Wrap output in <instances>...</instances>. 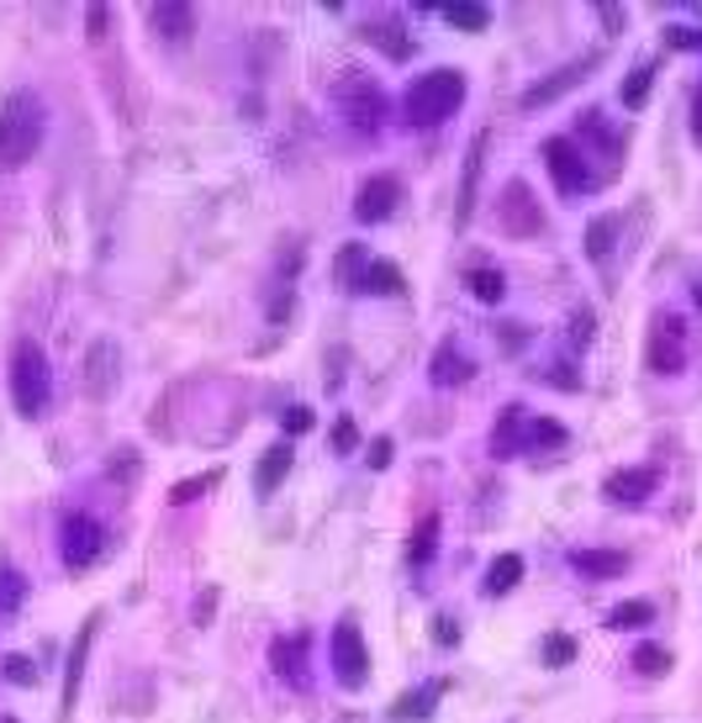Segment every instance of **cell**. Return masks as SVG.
Wrapping results in <instances>:
<instances>
[{
  "instance_id": "1",
  "label": "cell",
  "mask_w": 702,
  "mask_h": 723,
  "mask_svg": "<svg viewBox=\"0 0 702 723\" xmlns=\"http://www.w3.org/2000/svg\"><path fill=\"white\" fill-rule=\"evenodd\" d=\"M49 132V111L32 91H11L0 100V169H22Z\"/></svg>"
},
{
  "instance_id": "2",
  "label": "cell",
  "mask_w": 702,
  "mask_h": 723,
  "mask_svg": "<svg viewBox=\"0 0 702 723\" xmlns=\"http://www.w3.org/2000/svg\"><path fill=\"white\" fill-rule=\"evenodd\" d=\"M6 381H11V407L22 412V417H43V412H49L53 370H49V354H43L38 338H22V343L11 349V370H6Z\"/></svg>"
},
{
  "instance_id": "3",
  "label": "cell",
  "mask_w": 702,
  "mask_h": 723,
  "mask_svg": "<svg viewBox=\"0 0 702 723\" xmlns=\"http://www.w3.org/2000/svg\"><path fill=\"white\" fill-rule=\"evenodd\" d=\"M460 100H465V74L460 70H423L407 85L402 106H407L412 127H438V121H449L460 111Z\"/></svg>"
},
{
  "instance_id": "4",
  "label": "cell",
  "mask_w": 702,
  "mask_h": 723,
  "mask_svg": "<svg viewBox=\"0 0 702 723\" xmlns=\"http://www.w3.org/2000/svg\"><path fill=\"white\" fill-rule=\"evenodd\" d=\"M333 100H339L343 121H349L360 138H375V132L386 127V91H381V79L349 70L339 85H333Z\"/></svg>"
},
{
  "instance_id": "5",
  "label": "cell",
  "mask_w": 702,
  "mask_h": 723,
  "mask_svg": "<svg viewBox=\"0 0 702 723\" xmlns=\"http://www.w3.org/2000/svg\"><path fill=\"white\" fill-rule=\"evenodd\" d=\"M539 159H544V169H550V180L560 185L565 201H576V195L592 185V164L582 159V148L571 143V138H544Z\"/></svg>"
},
{
  "instance_id": "6",
  "label": "cell",
  "mask_w": 702,
  "mask_h": 723,
  "mask_svg": "<svg viewBox=\"0 0 702 723\" xmlns=\"http://www.w3.org/2000/svg\"><path fill=\"white\" fill-rule=\"evenodd\" d=\"M333 676L349 692H360L370 681V650H364V634L354 618H339V628H333Z\"/></svg>"
},
{
  "instance_id": "7",
  "label": "cell",
  "mask_w": 702,
  "mask_h": 723,
  "mask_svg": "<svg viewBox=\"0 0 702 723\" xmlns=\"http://www.w3.org/2000/svg\"><path fill=\"white\" fill-rule=\"evenodd\" d=\"M121 381V349L117 338H96L91 349H85V360H79V386L91 402H106Z\"/></svg>"
},
{
  "instance_id": "8",
  "label": "cell",
  "mask_w": 702,
  "mask_h": 723,
  "mask_svg": "<svg viewBox=\"0 0 702 723\" xmlns=\"http://www.w3.org/2000/svg\"><path fill=\"white\" fill-rule=\"evenodd\" d=\"M497 217H502V233L518 238V243H533L539 233H544V212H539V201H533V191L523 185V180H512L508 191H502Z\"/></svg>"
},
{
  "instance_id": "9",
  "label": "cell",
  "mask_w": 702,
  "mask_h": 723,
  "mask_svg": "<svg viewBox=\"0 0 702 723\" xmlns=\"http://www.w3.org/2000/svg\"><path fill=\"white\" fill-rule=\"evenodd\" d=\"M100 550H106V533H100L96 518H91V512H70V518H64V539H59L64 565H70V571H85V565L100 560Z\"/></svg>"
},
{
  "instance_id": "10",
  "label": "cell",
  "mask_w": 702,
  "mask_h": 723,
  "mask_svg": "<svg viewBox=\"0 0 702 723\" xmlns=\"http://www.w3.org/2000/svg\"><path fill=\"white\" fill-rule=\"evenodd\" d=\"M645 364L655 375H677L687 364V349H681V317L655 312L650 317V343H645Z\"/></svg>"
},
{
  "instance_id": "11",
  "label": "cell",
  "mask_w": 702,
  "mask_h": 723,
  "mask_svg": "<svg viewBox=\"0 0 702 723\" xmlns=\"http://www.w3.org/2000/svg\"><path fill=\"white\" fill-rule=\"evenodd\" d=\"M586 74H597V59H571V64H565V70L544 74V79H539V85H529V91H523V100H518V106H523V111H544V106H550V100L571 96V91H576V85H582Z\"/></svg>"
},
{
  "instance_id": "12",
  "label": "cell",
  "mask_w": 702,
  "mask_h": 723,
  "mask_svg": "<svg viewBox=\"0 0 702 723\" xmlns=\"http://www.w3.org/2000/svg\"><path fill=\"white\" fill-rule=\"evenodd\" d=\"M396 206H402V180H396V174H370L360 185V195H354V217H360L364 227L396 217Z\"/></svg>"
},
{
  "instance_id": "13",
  "label": "cell",
  "mask_w": 702,
  "mask_h": 723,
  "mask_svg": "<svg viewBox=\"0 0 702 723\" xmlns=\"http://www.w3.org/2000/svg\"><path fill=\"white\" fill-rule=\"evenodd\" d=\"M660 486V470H650V465H639V470H613L603 481L607 491V502H618V507H639V502H650V491Z\"/></svg>"
},
{
  "instance_id": "14",
  "label": "cell",
  "mask_w": 702,
  "mask_h": 723,
  "mask_svg": "<svg viewBox=\"0 0 702 723\" xmlns=\"http://www.w3.org/2000/svg\"><path fill=\"white\" fill-rule=\"evenodd\" d=\"M269 666L286 687H307V634H280L269 645Z\"/></svg>"
},
{
  "instance_id": "15",
  "label": "cell",
  "mask_w": 702,
  "mask_h": 723,
  "mask_svg": "<svg viewBox=\"0 0 702 723\" xmlns=\"http://www.w3.org/2000/svg\"><path fill=\"white\" fill-rule=\"evenodd\" d=\"M486 132H476V143L465 153V174H460V201H455V227L465 233V222L476 217V185H481V164H486Z\"/></svg>"
},
{
  "instance_id": "16",
  "label": "cell",
  "mask_w": 702,
  "mask_h": 723,
  "mask_svg": "<svg viewBox=\"0 0 702 723\" xmlns=\"http://www.w3.org/2000/svg\"><path fill=\"white\" fill-rule=\"evenodd\" d=\"M100 618V613H96ZM96 618H85V628L74 634V650H70V666H64V713L79 708V681H85V660H91V639H96Z\"/></svg>"
},
{
  "instance_id": "17",
  "label": "cell",
  "mask_w": 702,
  "mask_h": 723,
  "mask_svg": "<svg viewBox=\"0 0 702 723\" xmlns=\"http://www.w3.org/2000/svg\"><path fill=\"white\" fill-rule=\"evenodd\" d=\"M428 375H434V386L455 391V386H465V381L476 375V364L460 354V343H455V338H444V343L434 349V364H428Z\"/></svg>"
},
{
  "instance_id": "18",
  "label": "cell",
  "mask_w": 702,
  "mask_h": 723,
  "mask_svg": "<svg viewBox=\"0 0 702 723\" xmlns=\"http://www.w3.org/2000/svg\"><path fill=\"white\" fill-rule=\"evenodd\" d=\"M571 571L586 581H613L629 571V555L624 550H571Z\"/></svg>"
},
{
  "instance_id": "19",
  "label": "cell",
  "mask_w": 702,
  "mask_h": 723,
  "mask_svg": "<svg viewBox=\"0 0 702 723\" xmlns=\"http://www.w3.org/2000/svg\"><path fill=\"white\" fill-rule=\"evenodd\" d=\"M148 17H153V26H159V38H170V43H191V32H195V11L185 6V0L153 6Z\"/></svg>"
},
{
  "instance_id": "20",
  "label": "cell",
  "mask_w": 702,
  "mask_h": 723,
  "mask_svg": "<svg viewBox=\"0 0 702 723\" xmlns=\"http://www.w3.org/2000/svg\"><path fill=\"white\" fill-rule=\"evenodd\" d=\"M523 428H529V417H523V402H508V412L497 417V434H491V455L508 459L523 449Z\"/></svg>"
},
{
  "instance_id": "21",
  "label": "cell",
  "mask_w": 702,
  "mask_h": 723,
  "mask_svg": "<svg viewBox=\"0 0 702 723\" xmlns=\"http://www.w3.org/2000/svg\"><path fill=\"white\" fill-rule=\"evenodd\" d=\"M291 465H296V449H291V444H275V449L259 459V470H254V491H259V497L280 491V481L291 476Z\"/></svg>"
},
{
  "instance_id": "22",
  "label": "cell",
  "mask_w": 702,
  "mask_h": 723,
  "mask_svg": "<svg viewBox=\"0 0 702 723\" xmlns=\"http://www.w3.org/2000/svg\"><path fill=\"white\" fill-rule=\"evenodd\" d=\"M354 290H364V296H402V290H407V280H402V269L391 265V259H370Z\"/></svg>"
},
{
  "instance_id": "23",
  "label": "cell",
  "mask_w": 702,
  "mask_h": 723,
  "mask_svg": "<svg viewBox=\"0 0 702 723\" xmlns=\"http://www.w3.org/2000/svg\"><path fill=\"white\" fill-rule=\"evenodd\" d=\"M618 227H624V217L618 212H603V217H592L586 222V259H597L603 265L607 254H613V243H618Z\"/></svg>"
},
{
  "instance_id": "24",
  "label": "cell",
  "mask_w": 702,
  "mask_h": 723,
  "mask_svg": "<svg viewBox=\"0 0 702 723\" xmlns=\"http://www.w3.org/2000/svg\"><path fill=\"white\" fill-rule=\"evenodd\" d=\"M364 38H370V43H381L391 59H412V38L402 32V22H396V17H381V22H370V26H364Z\"/></svg>"
},
{
  "instance_id": "25",
  "label": "cell",
  "mask_w": 702,
  "mask_h": 723,
  "mask_svg": "<svg viewBox=\"0 0 702 723\" xmlns=\"http://www.w3.org/2000/svg\"><path fill=\"white\" fill-rule=\"evenodd\" d=\"M428 11H438L449 26H460V32H486L491 26V11H486L481 0H465V6H428Z\"/></svg>"
},
{
  "instance_id": "26",
  "label": "cell",
  "mask_w": 702,
  "mask_h": 723,
  "mask_svg": "<svg viewBox=\"0 0 702 723\" xmlns=\"http://www.w3.org/2000/svg\"><path fill=\"white\" fill-rule=\"evenodd\" d=\"M465 290H470L481 307H497V301L508 296V275H502V269H470V275H465Z\"/></svg>"
},
{
  "instance_id": "27",
  "label": "cell",
  "mask_w": 702,
  "mask_h": 723,
  "mask_svg": "<svg viewBox=\"0 0 702 723\" xmlns=\"http://www.w3.org/2000/svg\"><path fill=\"white\" fill-rule=\"evenodd\" d=\"M518 581H523V555H497L491 571H486V597H502Z\"/></svg>"
},
{
  "instance_id": "28",
  "label": "cell",
  "mask_w": 702,
  "mask_h": 723,
  "mask_svg": "<svg viewBox=\"0 0 702 723\" xmlns=\"http://www.w3.org/2000/svg\"><path fill=\"white\" fill-rule=\"evenodd\" d=\"M434 550H438V512H428V518L412 529V539H407V565H428Z\"/></svg>"
},
{
  "instance_id": "29",
  "label": "cell",
  "mask_w": 702,
  "mask_h": 723,
  "mask_svg": "<svg viewBox=\"0 0 702 723\" xmlns=\"http://www.w3.org/2000/svg\"><path fill=\"white\" fill-rule=\"evenodd\" d=\"M212 486H222V465H212V470H201V476H191V481L170 486V502H174V507H185V502H195V497H206Z\"/></svg>"
},
{
  "instance_id": "30",
  "label": "cell",
  "mask_w": 702,
  "mask_h": 723,
  "mask_svg": "<svg viewBox=\"0 0 702 723\" xmlns=\"http://www.w3.org/2000/svg\"><path fill=\"white\" fill-rule=\"evenodd\" d=\"M26 603V581L17 571H0V624H11Z\"/></svg>"
},
{
  "instance_id": "31",
  "label": "cell",
  "mask_w": 702,
  "mask_h": 723,
  "mask_svg": "<svg viewBox=\"0 0 702 723\" xmlns=\"http://www.w3.org/2000/svg\"><path fill=\"white\" fill-rule=\"evenodd\" d=\"M444 687H449V681H434V687H423V692H407V698L396 702V719H428V713H434V698Z\"/></svg>"
},
{
  "instance_id": "32",
  "label": "cell",
  "mask_w": 702,
  "mask_h": 723,
  "mask_svg": "<svg viewBox=\"0 0 702 723\" xmlns=\"http://www.w3.org/2000/svg\"><path fill=\"white\" fill-rule=\"evenodd\" d=\"M650 85H655V64H639V70L624 79V91H618V96H624V106H629V111H639V106H645V96H650Z\"/></svg>"
},
{
  "instance_id": "33",
  "label": "cell",
  "mask_w": 702,
  "mask_h": 723,
  "mask_svg": "<svg viewBox=\"0 0 702 723\" xmlns=\"http://www.w3.org/2000/svg\"><path fill=\"white\" fill-rule=\"evenodd\" d=\"M539 444H565V423H555V417H533L529 428H523V449H539Z\"/></svg>"
},
{
  "instance_id": "34",
  "label": "cell",
  "mask_w": 702,
  "mask_h": 723,
  "mask_svg": "<svg viewBox=\"0 0 702 723\" xmlns=\"http://www.w3.org/2000/svg\"><path fill=\"white\" fill-rule=\"evenodd\" d=\"M634 671L639 676H666L671 671V650H660V645H639V650H634Z\"/></svg>"
},
{
  "instance_id": "35",
  "label": "cell",
  "mask_w": 702,
  "mask_h": 723,
  "mask_svg": "<svg viewBox=\"0 0 702 723\" xmlns=\"http://www.w3.org/2000/svg\"><path fill=\"white\" fill-rule=\"evenodd\" d=\"M607 624L613 628H645V624H655V607L650 603H618L607 613Z\"/></svg>"
},
{
  "instance_id": "36",
  "label": "cell",
  "mask_w": 702,
  "mask_h": 723,
  "mask_svg": "<svg viewBox=\"0 0 702 723\" xmlns=\"http://www.w3.org/2000/svg\"><path fill=\"white\" fill-rule=\"evenodd\" d=\"M364 265H370V259H364V248H360V243H349V248H339V265H333V275H339L343 286H360Z\"/></svg>"
},
{
  "instance_id": "37",
  "label": "cell",
  "mask_w": 702,
  "mask_h": 723,
  "mask_svg": "<svg viewBox=\"0 0 702 723\" xmlns=\"http://www.w3.org/2000/svg\"><path fill=\"white\" fill-rule=\"evenodd\" d=\"M571 660H576V639H571V634H550V639H544V666H571Z\"/></svg>"
},
{
  "instance_id": "38",
  "label": "cell",
  "mask_w": 702,
  "mask_h": 723,
  "mask_svg": "<svg viewBox=\"0 0 702 723\" xmlns=\"http://www.w3.org/2000/svg\"><path fill=\"white\" fill-rule=\"evenodd\" d=\"M0 671H6L11 687H38V666H32L26 655H6V666H0Z\"/></svg>"
},
{
  "instance_id": "39",
  "label": "cell",
  "mask_w": 702,
  "mask_h": 723,
  "mask_svg": "<svg viewBox=\"0 0 702 723\" xmlns=\"http://www.w3.org/2000/svg\"><path fill=\"white\" fill-rule=\"evenodd\" d=\"M660 43H666V49H677V53H698L702 49V32H692V26H666V32H660Z\"/></svg>"
},
{
  "instance_id": "40",
  "label": "cell",
  "mask_w": 702,
  "mask_h": 723,
  "mask_svg": "<svg viewBox=\"0 0 702 723\" xmlns=\"http://www.w3.org/2000/svg\"><path fill=\"white\" fill-rule=\"evenodd\" d=\"M328 444H333L339 455H349V449L360 444V428H354V417H339V423L328 428Z\"/></svg>"
},
{
  "instance_id": "41",
  "label": "cell",
  "mask_w": 702,
  "mask_h": 723,
  "mask_svg": "<svg viewBox=\"0 0 702 723\" xmlns=\"http://www.w3.org/2000/svg\"><path fill=\"white\" fill-rule=\"evenodd\" d=\"M312 423H317L312 407H286V412H280V428H286V434H296V438L312 434Z\"/></svg>"
},
{
  "instance_id": "42",
  "label": "cell",
  "mask_w": 702,
  "mask_h": 723,
  "mask_svg": "<svg viewBox=\"0 0 702 723\" xmlns=\"http://www.w3.org/2000/svg\"><path fill=\"white\" fill-rule=\"evenodd\" d=\"M592 11L603 17V32H607V38H618V32H624V6H613V0H597Z\"/></svg>"
},
{
  "instance_id": "43",
  "label": "cell",
  "mask_w": 702,
  "mask_h": 723,
  "mask_svg": "<svg viewBox=\"0 0 702 723\" xmlns=\"http://www.w3.org/2000/svg\"><path fill=\"white\" fill-rule=\"evenodd\" d=\"M539 381H550V386H560V391H582V375H576V370H565V364H555V370H539Z\"/></svg>"
},
{
  "instance_id": "44",
  "label": "cell",
  "mask_w": 702,
  "mask_h": 723,
  "mask_svg": "<svg viewBox=\"0 0 702 723\" xmlns=\"http://www.w3.org/2000/svg\"><path fill=\"white\" fill-rule=\"evenodd\" d=\"M571 338H576V343H592V338H597V312H592V307H582V312H576V328H571Z\"/></svg>"
},
{
  "instance_id": "45",
  "label": "cell",
  "mask_w": 702,
  "mask_h": 723,
  "mask_svg": "<svg viewBox=\"0 0 702 723\" xmlns=\"http://www.w3.org/2000/svg\"><path fill=\"white\" fill-rule=\"evenodd\" d=\"M391 455H396V444H391V438H375V444H370V455H364V459H370V470H386Z\"/></svg>"
},
{
  "instance_id": "46",
  "label": "cell",
  "mask_w": 702,
  "mask_h": 723,
  "mask_svg": "<svg viewBox=\"0 0 702 723\" xmlns=\"http://www.w3.org/2000/svg\"><path fill=\"white\" fill-rule=\"evenodd\" d=\"M212 613H217V592H201V597H195V624L206 628L212 624Z\"/></svg>"
},
{
  "instance_id": "47",
  "label": "cell",
  "mask_w": 702,
  "mask_h": 723,
  "mask_svg": "<svg viewBox=\"0 0 702 723\" xmlns=\"http://www.w3.org/2000/svg\"><path fill=\"white\" fill-rule=\"evenodd\" d=\"M85 22H91L85 32H91V38L100 43V38H106V6H91V11H85Z\"/></svg>"
},
{
  "instance_id": "48",
  "label": "cell",
  "mask_w": 702,
  "mask_h": 723,
  "mask_svg": "<svg viewBox=\"0 0 702 723\" xmlns=\"http://www.w3.org/2000/svg\"><path fill=\"white\" fill-rule=\"evenodd\" d=\"M434 634H438V645H455V639H460V624H449V618H444Z\"/></svg>"
},
{
  "instance_id": "49",
  "label": "cell",
  "mask_w": 702,
  "mask_h": 723,
  "mask_svg": "<svg viewBox=\"0 0 702 723\" xmlns=\"http://www.w3.org/2000/svg\"><path fill=\"white\" fill-rule=\"evenodd\" d=\"M692 138H698V143H702V91H698V96H692Z\"/></svg>"
},
{
  "instance_id": "50",
  "label": "cell",
  "mask_w": 702,
  "mask_h": 723,
  "mask_svg": "<svg viewBox=\"0 0 702 723\" xmlns=\"http://www.w3.org/2000/svg\"><path fill=\"white\" fill-rule=\"evenodd\" d=\"M692 296H698V307H702V280H698V286H692Z\"/></svg>"
},
{
  "instance_id": "51",
  "label": "cell",
  "mask_w": 702,
  "mask_h": 723,
  "mask_svg": "<svg viewBox=\"0 0 702 723\" xmlns=\"http://www.w3.org/2000/svg\"><path fill=\"white\" fill-rule=\"evenodd\" d=\"M0 723H17V719H0Z\"/></svg>"
}]
</instances>
